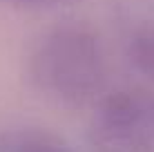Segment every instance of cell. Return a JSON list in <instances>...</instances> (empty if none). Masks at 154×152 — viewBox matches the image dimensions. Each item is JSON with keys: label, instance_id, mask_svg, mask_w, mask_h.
Here are the masks:
<instances>
[{"label": "cell", "instance_id": "obj_1", "mask_svg": "<svg viewBox=\"0 0 154 152\" xmlns=\"http://www.w3.org/2000/svg\"><path fill=\"white\" fill-rule=\"evenodd\" d=\"M34 78L45 92L67 103H81L100 83L98 47L83 31H58L34 56Z\"/></svg>", "mask_w": 154, "mask_h": 152}, {"label": "cell", "instance_id": "obj_2", "mask_svg": "<svg viewBox=\"0 0 154 152\" xmlns=\"http://www.w3.org/2000/svg\"><path fill=\"white\" fill-rule=\"evenodd\" d=\"M5 152H65V148L49 137L27 134V137H18L11 145H7Z\"/></svg>", "mask_w": 154, "mask_h": 152}, {"label": "cell", "instance_id": "obj_3", "mask_svg": "<svg viewBox=\"0 0 154 152\" xmlns=\"http://www.w3.org/2000/svg\"><path fill=\"white\" fill-rule=\"evenodd\" d=\"M11 2L31 5V7H49V5H58V2H63V0H11Z\"/></svg>", "mask_w": 154, "mask_h": 152}]
</instances>
